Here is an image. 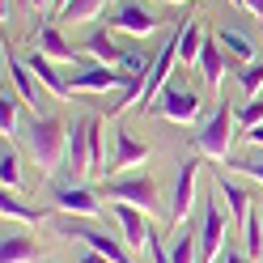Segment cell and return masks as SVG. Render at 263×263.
<instances>
[{
  "label": "cell",
  "mask_w": 263,
  "mask_h": 263,
  "mask_svg": "<svg viewBox=\"0 0 263 263\" xmlns=\"http://www.w3.org/2000/svg\"><path fill=\"white\" fill-rule=\"evenodd\" d=\"M17 136L26 144V153L34 157V166H43L47 174H55L60 161L68 157V123L55 119V115H34V119H26Z\"/></svg>",
  "instance_id": "1"
},
{
  "label": "cell",
  "mask_w": 263,
  "mask_h": 263,
  "mask_svg": "<svg viewBox=\"0 0 263 263\" xmlns=\"http://www.w3.org/2000/svg\"><path fill=\"white\" fill-rule=\"evenodd\" d=\"M234 127H238V119H234V102H229V98H221L217 110L204 119L200 136H195V149H200L204 157H212V161H225L229 149H234Z\"/></svg>",
  "instance_id": "2"
},
{
  "label": "cell",
  "mask_w": 263,
  "mask_h": 263,
  "mask_svg": "<svg viewBox=\"0 0 263 263\" xmlns=\"http://www.w3.org/2000/svg\"><path fill=\"white\" fill-rule=\"evenodd\" d=\"M149 110L161 115V119H170V123H195V119H200V110H204V102H200V93H195V89H187L183 81L170 77V85L149 102Z\"/></svg>",
  "instance_id": "3"
},
{
  "label": "cell",
  "mask_w": 263,
  "mask_h": 263,
  "mask_svg": "<svg viewBox=\"0 0 263 263\" xmlns=\"http://www.w3.org/2000/svg\"><path fill=\"white\" fill-rule=\"evenodd\" d=\"M106 195L110 200H119V204H132V208H140V212H157V183L144 170L136 174H110L106 178Z\"/></svg>",
  "instance_id": "4"
},
{
  "label": "cell",
  "mask_w": 263,
  "mask_h": 263,
  "mask_svg": "<svg viewBox=\"0 0 263 263\" xmlns=\"http://www.w3.org/2000/svg\"><path fill=\"white\" fill-rule=\"evenodd\" d=\"M200 263H212V255H221V246L229 238V212L221 204V195H208L200 212Z\"/></svg>",
  "instance_id": "5"
},
{
  "label": "cell",
  "mask_w": 263,
  "mask_h": 263,
  "mask_svg": "<svg viewBox=\"0 0 263 263\" xmlns=\"http://www.w3.org/2000/svg\"><path fill=\"white\" fill-rule=\"evenodd\" d=\"M55 229H60L64 238H81L85 246L102 251L110 263H136V259H132V246H127V242L110 238V234H98V229H89V225H81V217H60V221H55Z\"/></svg>",
  "instance_id": "6"
},
{
  "label": "cell",
  "mask_w": 263,
  "mask_h": 263,
  "mask_svg": "<svg viewBox=\"0 0 263 263\" xmlns=\"http://www.w3.org/2000/svg\"><path fill=\"white\" fill-rule=\"evenodd\" d=\"M174 60H178V30L157 47L153 68H149V77H144V85H140V102H153V98L170 85V68H174Z\"/></svg>",
  "instance_id": "7"
},
{
  "label": "cell",
  "mask_w": 263,
  "mask_h": 263,
  "mask_svg": "<svg viewBox=\"0 0 263 263\" xmlns=\"http://www.w3.org/2000/svg\"><path fill=\"white\" fill-rule=\"evenodd\" d=\"M110 212H115V221H119V234H123V242L132 246V251H149V238H153V221H149V212H140V208H132V204H119V200L110 204Z\"/></svg>",
  "instance_id": "8"
},
{
  "label": "cell",
  "mask_w": 263,
  "mask_h": 263,
  "mask_svg": "<svg viewBox=\"0 0 263 263\" xmlns=\"http://www.w3.org/2000/svg\"><path fill=\"white\" fill-rule=\"evenodd\" d=\"M127 81H123V72L119 68H110V64H85L72 81H68V89L72 93H110V89H123Z\"/></svg>",
  "instance_id": "9"
},
{
  "label": "cell",
  "mask_w": 263,
  "mask_h": 263,
  "mask_svg": "<svg viewBox=\"0 0 263 263\" xmlns=\"http://www.w3.org/2000/svg\"><path fill=\"white\" fill-rule=\"evenodd\" d=\"M51 204L64 212V217H85V221L102 217V204H98V195H93L89 187H81V183L55 187V191H51Z\"/></svg>",
  "instance_id": "10"
},
{
  "label": "cell",
  "mask_w": 263,
  "mask_h": 263,
  "mask_svg": "<svg viewBox=\"0 0 263 263\" xmlns=\"http://www.w3.org/2000/svg\"><path fill=\"white\" fill-rule=\"evenodd\" d=\"M110 30H123V34H153L157 17L144 9V0H119L110 9Z\"/></svg>",
  "instance_id": "11"
},
{
  "label": "cell",
  "mask_w": 263,
  "mask_h": 263,
  "mask_svg": "<svg viewBox=\"0 0 263 263\" xmlns=\"http://www.w3.org/2000/svg\"><path fill=\"white\" fill-rule=\"evenodd\" d=\"M195 187H200V161H183L178 166V178H174V195H170V212L174 221H187L191 208H195Z\"/></svg>",
  "instance_id": "12"
},
{
  "label": "cell",
  "mask_w": 263,
  "mask_h": 263,
  "mask_svg": "<svg viewBox=\"0 0 263 263\" xmlns=\"http://www.w3.org/2000/svg\"><path fill=\"white\" fill-rule=\"evenodd\" d=\"M149 161V144H140L132 132H115V153L106 157V174H123V170H132V166H144Z\"/></svg>",
  "instance_id": "13"
},
{
  "label": "cell",
  "mask_w": 263,
  "mask_h": 263,
  "mask_svg": "<svg viewBox=\"0 0 263 263\" xmlns=\"http://www.w3.org/2000/svg\"><path fill=\"white\" fill-rule=\"evenodd\" d=\"M217 195H221V204H225V212H229V221H234V225H246V217L255 212V200L246 195V187L234 183L229 174H217Z\"/></svg>",
  "instance_id": "14"
},
{
  "label": "cell",
  "mask_w": 263,
  "mask_h": 263,
  "mask_svg": "<svg viewBox=\"0 0 263 263\" xmlns=\"http://www.w3.org/2000/svg\"><path fill=\"white\" fill-rule=\"evenodd\" d=\"M5 68H9V81L17 85V98H22L26 106H34V110H39V106H43V93H47V89L39 85V77L30 72V64H26V60H13V55L5 51Z\"/></svg>",
  "instance_id": "15"
},
{
  "label": "cell",
  "mask_w": 263,
  "mask_h": 263,
  "mask_svg": "<svg viewBox=\"0 0 263 263\" xmlns=\"http://www.w3.org/2000/svg\"><path fill=\"white\" fill-rule=\"evenodd\" d=\"M195 68H200V77H204V85H212V89H221V85H225V72H229L225 47H221V43H212V39H204V51H200V60H195Z\"/></svg>",
  "instance_id": "16"
},
{
  "label": "cell",
  "mask_w": 263,
  "mask_h": 263,
  "mask_svg": "<svg viewBox=\"0 0 263 263\" xmlns=\"http://www.w3.org/2000/svg\"><path fill=\"white\" fill-rule=\"evenodd\" d=\"M68 170H72V178L89 174V123L85 119L68 123Z\"/></svg>",
  "instance_id": "17"
},
{
  "label": "cell",
  "mask_w": 263,
  "mask_h": 263,
  "mask_svg": "<svg viewBox=\"0 0 263 263\" xmlns=\"http://www.w3.org/2000/svg\"><path fill=\"white\" fill-rule=\"evenodd\" d=\"M34 47H39V51H43L47 60H60V64H72V60H77V51H72L68 43H64V34H60L55 26H43L39 34H34ZM77 64L85 68V64H93V60H89V55H81Z\"/></svg>",
  "instance_id": "18"
},
{
  "label": "cell",
  "mask_w": 263,
  "mask_h": 263,
  "mask_svg": "<svg viewBox=\"0 0 263 263\" xmlns=\"http://www.w3.org/2000/svg\"><path fill=\"white\" fill-rule=\"evenodd\" d=\"M39 259V242L26 234V229H5V242H0V263H34Z\"/></svg>",
  "instance_id": "19"
},
{
  "label": "cell",
  "mask_w": 263,
  "mask_h": 263,
  "mask_svg": "<svg viewBox=\"0 0 263 263\" xmlns=\"http://www.w3.org/2000/svg\"><path fill=\"white\" fill-rule=\"evenodd\" d=\"M26 64H30V72L39 77V85H43L47 93H55V98H68V93H72V89H68V81L60 77V68H55V60H47L43 51H34V55H30Z\"/></svg>",
  "instance_id": "20"
},
{
  "label": "cell",
  "mask_w": 263,
  "mask_h": 263,
  "mask_svg": "<svg viewBox=\"0 0 263 263\" xmlns=\"http://www.w3.org/2000/svg\"><path fill=\"white\" fill-rule=\"evenodd\" d=\"M85 55H89V60H98V64H110V68H119V60H123L127 51H123V47L106 34V30H93V34L85 39Z\"/></svg>",
  "instance_id": "21"
},
{
  "label": "cell",
  "mask_w": 263,
  "mask_h": 263,
  "mask_svg": "<svg viewBox=\"0 0 263 263\" xmlns=\"http://www.w3.org/2000/svg\"><path fill=\"white\" fill-rule=\"evenodd\" d=\"M217 43L225 47V55H234L238 64H251V60H255V43H251V34H246V30L225 26L221 34H217Z\"/></svg>",
  "instance_id": "22"
},
{
  "label": "cell",
  "mask_w": 263,
  "mask_h": 263,
  "mask_svg": "<svg viewBox=\"0 0 263 263\" xmlns=\"http://www.w3.org/2000/svg\"><path fill=\"white\" fill-rule=\"evenodd\" d=\"M200 51H204V34H200V22H183L178 26V64H191L200 60Z\"/></svg>",
  "instance_id": "23"
},
{
  "label": "cell",
  "mask_w": 263,
  "mask_h": 263,
  "mask_svg": "<svg viewBox=\"0 0 263 263\" xmlns=\"http://www.w3.org/2000/svg\"><path fill=\"white\" fill-rule=\"evenodd\" d=\"M26 102H22V98L17 93H9V89H0V132H5V140L9 136H17V132H22V110Z\"/></svg>",
  "instance_id": "24"
},
{
  "label": "cell",
  "mask_w": 263,
  "mask_h": 263,
  "mask_svg": "<svg viewBox=\"0 0 263 263\" xmlns=\"http://www.w3.org/2000/svg\"><path fill=\"white\" fill-rule=\"evenodd\" d=\"M0 212H5V221H22V225H39V221H47V217H43V208H30V204L17 200L13 191H5V200H0Z\"/></svg>",
  "instance_id": "25"
},
{
  "label": "cell",
  "mask_w": 263,
  "mask_h": 263,
  "mask_svg": "<svg viewBox=\"0 0 263 263\" xmlns=\"http://www.w3.org/2000/svg\"><path fill=\"white\" fill-rule=\"evenodd\" d=\"M89 174H106V157H102V149H106V136H102V119L98 115H89Z\"/></svg>",
  "instance_id": "26"
},
{
  "label": "cell",
  "mask_w": 263,
  "mask_h": 263,
  "mask_svg": "<svg viewBox=\"0 0 263 263\" xmlns=\"http://www.w3.org/2000/svg\"><path fill=\"white\" fill-rule=\"evenodd\" d=\"M234 81H238V93H242V98H259V93H263V60L242 64V68L234 72Z\"/></svg>",
  "instance_id": "27"
},
{
  "label": "cell",
  "mask_w": 263,
  "mask_h": 263,
  "mask_svg": "<svg viewBox=\"0 0 263 263\" xmlns=\"http://www.w3.org/2000/svg\"><path fill=\"white\" fill-rule=\"evenodd\" d=\"M234 119H238L242 132L259 127V123H263V93H259V98H242V102H234Z\"/></svg>",
  "instance_id": "28"
},
{
  "label": "cell",
  "mask_w": 263,
  "mask_h": 263,
  "mask_svg": "<svg viewBox=\"0 0 263 263\" xmlns=\"http://www.w3.org/2000/svg\"><path fill=\"white\" fill-rule=\"evenodd\" d=\"M242 238H246V259H263V217L259 212H251L246 217V225H242Z\"/></svg>",
  "instance_id": "29"
},
{
  "label": "cell",
  "mask_w": 263,
  "mask_h": 263,
  "mask_svg": "<svg viewBox=\"0 0 263 263\" xmlns=\"http://www.w3.org/2000/svg\"><path fill=\"white\" fill-rule=\"evenodd\" d=\"M170 263H200V238L195 234H178L170 242Z\"/></svg>",
  "instance_id": "30"
},
{
  "label": "cell",
  "mask_w": 263,
  "mask_h": 263,
  "mask_svg": "<svg viewBox=\"0 0 263 263\" xmlns=\"http://www.w3.org/2000/svg\"><path fill=\"white\" fill-rule=\"evenodd\" d=\"M102 5H106V0H68V5L60 9V17L64 22H89V17L102 13Z\"/></svg>",
  "instance_id": "31"
},
{
  "label": "cell",
  "mask_w": 263,
  "mask_h": 263,
  "mask_svg": "<svg viewBox=\"0 0 263 263\" xmlns=\"http://www.w3.org/2000/svg\"><path fill=\"white\" fill-rule=\"evenodd\" d=\"M0 178H5V191L22 187V161H17V153L9 149V140H5V153H0Z\"/></svg>",
  "instance_id": "32"
},
{
  "label": "cell",
  "mask_w": 263,
  "mask_h": 263,
  "mask_svg": "<svg viewBox=\"0 0 263 263\" xmlns=\"http://www.w3.org/2000/svg\"><path fill=\"white\" fill-rule=\"evenodd\" d=\"M149 259L153 263H170V246L157 238V229H153V238H149Z\"/></svg>",
  "instance_id": "33"
},
{
  "label": "cell",
  "mask_w": 263,
  "mask_h": 263,
  "mask_svg": "<svg viewBox=\"0 0 263 263\" xmlns=\"http://www.w3.org/2000/svg\"><path fill=\"white\" fill-rule=\"evenodd\" d=\"M77 263H110V259H106L102 251H93V246H85V251L77 255Z\"/></svg>",
  "instance_id": "34"
},
{
  "label": "cell",
  "mask_w": 263,
  "mask_h": 263,
  "mask_svg": "<svg viewBox=\"0 0 263 263\" xmlns=\"http://www.w3.org/2000/svg\"><path fill=\"white\" fill-rule=\"evenodd\" d=\"M246 174H251V178H259V183H263V157H246V166H242Z\"/></svg>",
  "instance_id": "35"
},
{
  "label": "cell",
  "mask_w": 263,
  "mask_h": 263,
  "mask_svg": "<svg viewBox=\"0 0 263 263\" xmlns=\"http://www.w3.org/2000/svg\"><path fill=\"white\" fill-rule=\"evenodd\" d=\"M246 144H255V149H263V123H259V127H251V132H246Z\"/></svg>",
  "instance_id": "36"
},
{
  "label": "cell",
  "mask_w": 263,
  "mask_h": 263,
  "mask_svg": "<svg viewBox=\"0 0 263 263\" xmlns=\"http://www.w3.org/2000/svg\"><path fill=\"white\" fill-rule=\"evenodd\" d=\"M242 9H246V13H255V17L263 22V0H242Z\"/></svg>",
  "instance_id": "37"
},
{
  "label": "cell",
  "mask_w": 263,
  "mask_h": 263,
  "mask_svg": "<svg viewBox=\"0 0 263 263\" xmlns=\"http://www.w3.org/2000/svg\"><path fill=\"white\" fill-rule=\"evenodd\" d=\"M225 263H251V259H242V255H234V251H229V255H225Z\"/></svg>",
  "instance_id": "38"
},
{
  "label": "cell",
  "mask_w": 263,
  "mask_h": 263,
  "mask_svg": "<svg viewBox=\"0 0 263 263\" xmlns=\"http://www.w3.org/2000/svg\"><path fill=\"white\" fill-rule=\"evenodd\" d=\"M170 5H187V0H170Z\"/></svg>",
  "instance_id": "39"
},
{
  "label": "cell",
  "mask_w": 263,
  "mask_h": 263,
  "mask_svg": "<svg viewBox=\"0 0 263 263\" xmlns=\"http://www.w3.org/2000/svg\"><path fill=\"white\" fill-rule=\"evenodd\" d=\"M234 5H238V9H242V0H234Z\"/></svg>",
  "instance_id": "40"
},
{
  "label": "cell",
  "mask_w": 263,
  "mask_h": 263,
  "mask_svg": "<svg viewBox=\"0 0 263 263\" xmlns=\"http://www.w3.org/2000/svg\"><path fill=\"white\" fill-rule=\"evenodd\" d=\"M259 263H263V259H259Z\"/></svg>",
  "instance_id": "41"
}]
</instances>
